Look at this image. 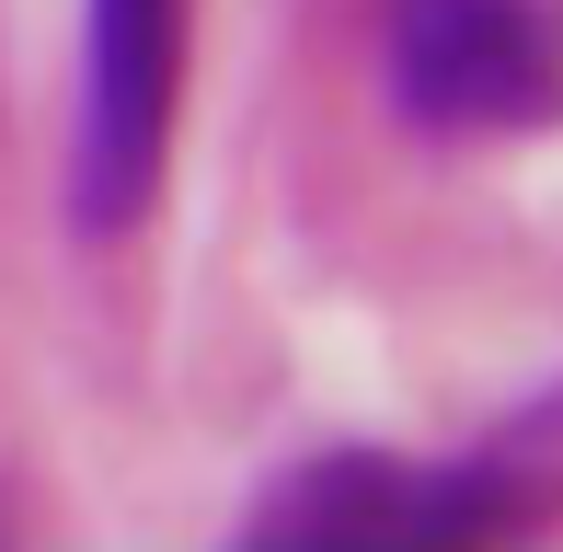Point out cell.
<instances>
[{
	"label": "cell",
	"mask_w": 563,
	"mask_h": 552,
	"mask_svg": "<svg viewBox=\"0 0 563 552\" xmlns=\"http://www.w3.org/2000/svg\"><path fill=\"white\" fill-rule=\"evenodd\" d=\"M541 518H563V380L438 461H402L368 438L276 461L242 507V552H460L518 541Z\"/></svg>",
	"instance_id": "1"
},
{
	"label": "cell",
	"mask_w": 563,
	"mask_h": 552,
	"mask_svg": "<svg viewBox=\"0 0 563 552\" xmlns=\"http://www.w3.org/2000/svg\"><path fill=\"white\" fill-rule=\"evenodd\" d=\"M196 69V0H81V58H69V231L126 242L173 185V128H185Z\"/></svg>",
	"instance_id": "2"
},
{
	"label": "cell",
	"mask_w": 563,
	"mask_h": 552,
	"mask_svg": "<svg viewBox=\"0 0 563 552\" xmlns=\"http://www.w3.org/2000/svg\"><path fill=\"white\" fill-rule=\"evenodd\" d=\"M379 104L426 150L563 128V0H379Z\"/></svg>",
	"instance_id": "3"
}]
</instances>
